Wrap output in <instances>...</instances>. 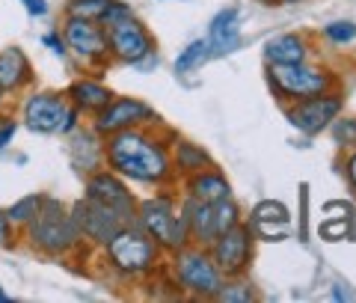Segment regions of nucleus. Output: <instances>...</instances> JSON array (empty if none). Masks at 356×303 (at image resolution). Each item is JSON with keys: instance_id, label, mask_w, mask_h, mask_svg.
I'll list each match as a JSON object with an SVG mask.
<instances>
[{"instance_id": "obj_2", "label": "nucleus", "mask_w": 356, "mask_h": 303, "mask_svg": "<svg viewBox=\"0 0 356 303\" xmlns=\"http://www.w3.org/2000/svg\"><path fill=\"white\" fill-rule=\"evenodd\" d=\"M27 238L33 250L44 256H65L83 241V232L77 226L72 208H65L54 196H44L39 215L27 223Z\"/></svg>"}, {"instance_id": "obj_22", "label": "nucleus", "mask_w": 356, "mask_h": 303, "mask_svg": "<svg viewBox=\"0 0 356 303\" xmlns=\"http://www.w3.org/2000/svg\"><path fill=\"white\" fill-rule=\"evenodd\" d=\"M291 220V215H288V208L282 205V202H276V199H264L259 202V205L252 208V215H250V223L255 229H261L270 235L273 226H285V223ZM276 235V232H273ZM280 238H285V235H280Z\"/></svg>"}, {"instance_id": "obj_20", "label": "nucleus", "mask_w": 356, "mask_h": 303, "mask_svg": "<svg viewBox=\"0 0 356 303\" xmlns=\"http://www.w3.org/2000/svg\"><path fill=\"white\" fill-rule=\"evenodd\" d=\"M65 95H69V101L77 110H86V114H98V110L107 107L110 101H113V93H110L104 84L89 81V77H83V81H74Z\"/></svg>"}, {"instance_id": "obj_26", "label": "nucleus", "mask_w": 356, "mask_h": 303, "mask_svg": "<svg viewBox=\"0 0 356 303\" xmlns=\"http://www.w3.org/2000/svg\"><path fill=\"white\" fill-rule=\"evenodd\" d=\"M110 6V0H69L65 13L74 15V18H89V21H98L104 15V9Z\"/></svg>"}, {"instance_id": "obj_35", "label": "nucleus", "mask_w": 356, "mask_h": 303, "mask_svg": "<svg viewBox=\"0 0 356 303\" xmlns=\"http://www.w3.org/2000/svg\"><path fill=\"white\" fill-rule=\"evenodd\" d=\"M13 223H9V217H6V211L0 208V247H9V238H13Z\"/></svg>"}, {"instance_id": "obj_27", "label": "nucleus", "mask_w": 356, "mask_h": 303, "mask_svg": "<svg viewBox=\"0 0 356 303\" xmlns=\"http://www.w3.org/2000/svg\"><path fill=\"white\" fill-rule=\"evenodd\" d=\"M321 238H327V241H341V238H348V241H353V226H350L348 215H344L341 220H327V223H321Z\"/></svg>"}, {"instance_id": "obj_18", "label": "nucleus", "mask_w": 356, "mask_h": 303, "mask_svg": "<svg viewBox=\"0 0 356 303\" xmlns=\"http://www.w3.org/2000/svg\"><path fill=\"white\" fill-rule=\"evenodd\" d=\"M102 134H86V131H77L72 143H69V155H72V164L77 166L81 173H95L102 170L104 164V143L98 140Z\"/></svg>"}, {"instance_id": "obj_31", "label": "nucleus", "mask_w": 356, "mask_h": 303, "mask_svg": "<svg viewBox=\"0 0 356 303\" xmlns=\"http://www.w3.org/2000/svg\"><path fill=\"white\" fill-rule=\"evenodd\" d=\"M131 15H134V9L128 3H122V0H110V6L104 9V15L98 18V24L110 27V24H116V21H122V18H131Z\"/></svg>"}, {"instance_id": "obj_14", "label": "nucleus", "mask_w": 356, "mask_h": 303, "mask_svg": "<svg viewBox=\"0 0 356 303\" xmlns=\"http://www.w3.org/2000/svg\"><path fill=\"white\" fill-rule=\"evenodd\" d=\"M86 196L104 202V205L119 211V215L125 217L128 223H137V202H134L128 185L122 182L116 170H110V173L107 170L89 173V178H86Z\"/></svg>"}, {"instance_id": "obj_25", "label": "nucleus", "mask_w": 356, "mask_h": 303, "mask_svg": "<svg viewBox=\"0 0 356 303\" xmlns=\"http://www.w3.org/2000/svg\"><path fill=\"white\" fill-rule=\"evenodd\" d=\"M42 202H44V196H42V194L21 196L18 202H13V205L6 208V217H9V223H13V226H27V223L39 215Z\"/></svg>"}, {"instance_id": "obj_23", "label": "nucleus", "mask_w": 356, "mask_h": 303, "mask_svg": "<svg viewBox=\"0 0 356 303\" xmlns=\"http://www.w3.org/2000/svg\"><path fill=\"white\" fill-rule=\"evenodd\" d=\"M214 57L211 54V45H208V39H193L187 48L178 54L175 57V72L178 75H191V72H196V69H202V65Z\"/></svg>"}, {"instance_id": "obj_21", "label": "nucleus", "mask_w": 356, "mask_h": 303, "mask_svg": "<svg viewBox=\"0 0 356 303\" xmlns=\"http://www.w3.org/2000/svg\"><path fill=\"white\" fill-rule=\"evenodd\" d=\"M187 194H191L193 199H202V202H217V199H226L232 190H229L226 178L208 166V170L191 176V182H187Z\"/></svg>"}, {"instance_id": "obj_32", "label": "nucleus", "mask_w": 356, "mask_h": 303, "mask_svg": "<svg viewBox=\"0 0 356 303\" xmlns=\"http://www.w3.org/2000/svg\"><path fill=\"white\" fill-rule=\"evenodd\" d=\"M42 42L48 45V48L57 54V57H65V54H69V45H65V39L60 36V30H54V33H44L42 36Z\"/></svg>"}, {"instance_id": "obj_39", "label": "nucleus", "mask_w": 356, "mask_h": 303, "mask_svg": "<svg viewBox=\"0 0 356 303\" xmlns=\"http://www.w3.org/2000/svg\"><path fill=\"white\" fill-rule=\"evenodd\" d=\"M282 3H300V0H282Z\"/></svg>"}, {"instance_id": "obj_4", "label": "nucleus", "mask_w": 356, "mask_h": 303, "mask_svg": "<svg viewBox=\"0 0 356 303\" xmlns=\"http://www.w3.org/2000/svg\"><path fill=\"white\" fill-rule=\"evenodd\" d=\"M175 267V279L187 295L193 297H217L222 288V271L217 267L214 256H211L208 247H181L172 259Z\"/></svg>"}, {"instance_id": "obj_5", "label": "nucleus", "mask_w": 356, "mask_h": 303, "mask_svg": "<svg viewBox=\"0 0 356 303\" xmlns=\"http://www.w3.org/2000/svg\"><path fill=\"white\" fill-rule=\"evenodd\" d=\"M267 81H270L276 98L282 101H303L321 93H332L336 89V75L327 69H315V65L306 63H288V65H270L267 72Z\"/></svg>"}, {"instance_id": "obj_3", "label": "nucleus", "mask_w": 356, "mask_h": 303, "mask_svg": "<svg viewBox=\"0 0 356 303\" xmlns=\"http://www.w3.org/2000/svg\"><path fill=\"white\" fill-rule=\"evenodd\" d=\"M137 226L146 232L149 238H154V244H158L161 250L178 253L181 247L191 244V229H187L184 215L175 208V202L163 194L140 202Z\"/></svg>"}, {"instance_id": "obj_24", "label": "nucleus", "mask_w": 356, "mask_h": 303, "mask_svg": "<svg viewBox=\"0 0 356 303\" xmlns=\"http://www.w3.org/2000/svg\"><path fill=\"white\" fill-rule=\"evenodd\" d=\"M175 166L181 173H202V170H208V166H214V164H211V158L199 149L196 143H184L181 140L175 146Z\"/></svg>"}, {"instance_id": "obj_11", "label": "nucleus", "mask_w": 356, "mask_h": 303, "mask_svg": "<svg viewBox=\"0 0 356 303\" xmlns=\"http://www.w3.org/2000/svg\"><path fill=\"white\" fill-rule=\"evenodd\" d=\"M72 215L77 220V226H81L83 238L95 241V244H107L113 235H119L125 226H131L119 211H113L110 205H104V202H98V199H89V196L74 202Z\"/></svg>"}, {"instance_id": "obj_41", "label": "nucleus", "mask_w": 356, "mask_h": 303, "mask_svg": "<svg viewBox=\"0 0 356 303\" xmlns=\"http://www.w3.org/2000/svg\"><path fill=\"white\" fill-rule=\"evenodd\" d=\"M0 125H3V116H0Z\"/></svg>"}, {"instance_id": "obj_19", "label": "nucleus", "mask_w": 356, "mask_h": 303, "mask_svg": "<svg viewBox=\"0 0 356 303\" xmlns=\"http://www.w3.org/2000/svg\"><path fill=\"white\" fill-rule=\"evenodd\" d=\"M264 60H267V65L306 63V60H309L306 39L297 36V33H282V36L267 39V45H264Z\"/></svg>"}, {"instance_id": "obj_29", "label": "nucleus", "mask_w": 356, "mask_h": 303, "mask_svg": "<svg viewBox=\"0 0 356 303\" xmlns=\"http://www.w3.org/2000/svg\"><path fill=\"white\" fill-rule=\"evenodd\" d=\"M217 300H243V303H250V300H255V295H252V288H250V283H222V288H220V295H217Z\"/></svg>"}, {"instance_id": "obj_17", "label": "nucleus", "mask_w": 356, "mask_h": 303, "mask_svg": "<svg viewBox=\"0 0 356 303\" xmlns=\"http://www.w3.org/2000/svg\"><path fill=\"white\" fill-rule=\"evenodd\" d=\"M30 60H27V54L21 51V48H3L0 51V89L3 93H18L21 86H27L30 84Z\"/></svg>"}, {"instance_id": "obj_13", "label": "nucleus", "mask_w": 356, "mask_h": 303, "mask_svg": "<svg viewBox=\"0 0 356 303\" xmlns=\"http://www.w3.org/2000/svg\"><path fill=\"white\" fill-rule=\"evenodd\" d=\"M149 122H158V114L140 98H113L107 107H102L95 114V131L102 137H110L116 131L125 128H140L149 125Z\"/></svg>"}, {"instance_id": "obj_9", "label": "nucleus", "mask_w": 356, "mask_h": 303, "mask_svg": "<svg viewBox=\"0 0 356 303\" xmlns=\"http://www.w3.org/2000/svg\"><path fill=\"white\" fill-rule=\"evenodd\" d=\"M107 33V48H110V57H116L119 63H128V65H137L140 60H146L149 54H154V39L152 33L140 24L137 18H122L116 24L104 27Z\"/></svg>"}, {"instance_id": "obj_40", "label": "nucleus", "mask_w": 356, "mask_h": 303, "mask_svg": "<svg viewBox=\"0 0 356 303\" xmlns=\"http://www.w3.org/2000/svg\"><path fill=\"white\" fill-rule=\"evenodd\" d=\"M0 101H3V89H0Z\"/></svg>"}, {"instance_id": "obj_6", "label": "nucleus", "mask_w": 356, "mask_h": 303, "mask_svg": "<svg viewBox=\"0 0 356 303\" xmlns=\"http://www.w3.org/2000/svg\"><path fill=\"white\" fill-rule=\"evenodd\" d=\"M158 250L161 247L154 244V238H149L137 223L125 226L119 235H113V238L104 244L110 267H116V271L125 274V277H140V274L152 271L154 262H158Z\"/></svg>"}, {"instance_id": "obj_38", "label": "nucleus", "mask_w": 356, "mask_h": 303, "mask_svg": "<svg viewBox=\"0 0 356 303\" xmlns=\"http://www.w3.org/2000/svg\"><path fill=\"white\" fill-rule=\"evenodd\" d=\"M9 297H6V291H0V303H6Z\"/></svg>"}, {"instance_id": "obj_7", "label": "nucleus", "mask_w": 356, "mask_h": 303, "mask_svg": "<svg viewBox=\"0 0 356 303\" xmlns=\"http://www.w3.org/2000/svg\"><path fill=\"white\" fill-rule=\"evenodd\" d=\"M77 116L81 110L60 93H33L24 101V125L39 134H72Z\"/></svg>"}, {"instance_id": "obj_12", "label": "nucleus", "mask_w": 356, "mask_h": 303, "mask_svg": "<svg viewBox=\"0 0 356 303\" xmlns=\"http://www.w3.org/2000/svg\"><path fill=\"white\" fill-rule=\"evenodd\" d=\"M211 256H214L217 267L222 271V277H241L243 271L250 267L252 259V232H250V223L243 226H232L220 235V238L208 247Z\"/></svg>"}, {"instance_id": "obj_33", "label": "nucleus", "mask_w": 356, "mask_h": 303, "mask_svg": "<svg viewBox=\"0 0 356 303\" xmlns=\"http://www.w3.org/2000/svg\"><path fill=\"white\" fill-rule=\"evenodd\" d=\"M300 199H303V208H300V241H306V235H309V229H306V223H309V185H300Z\"/></svg>"}, {"instance_id": "obj_28", "label": "nucleus", "mask_w": 356, "mask_h": 303, "mask_svg": "<svg viewBox=\"0 0 356 303\" xmlns=\"http://www.w3.org/2000/svg\"><path fill=\"white\" fill-rule=\"evenodd\" d=\"M324 36L330 42H336V45H348L356 39V24L353 21H330V24L324 27Z\"/></svg>"}, {"instance_id": "obj_30", "label": "nucleus", "mask_w": 356, "mask_h": 303, "mask_svg": "<svg viewBox=\"0 0 356 303\" xmlns=\"http://www.w3.org/2000/svg\"><path fill=\"white\" fill-rule=\"evenodd\" d=\"M330 128L339 146H356V119H336Z\"/></svg>"}, {"instance_id": "obj_15", "label": "nucleus", "mask_w": 356, "mask_h": 303, "mask_svg": "<svg viewBox=\"0 0 356 303\" xmlns=\"http://www.w3.org/2000/svg\"><path fill=\"white\" fill-rule=\"evenodd\" d=\"M208 45L214 57H226V54L241 48V9L226 6L214 15L208 27Z\"/></svg>"}, {"instance_id": "obj_16", "label": "nucleus", "mask_w": 356, "mask_h": 303, "mask_svg": "<svg viewBox=\"0 0 356 303\" xmlns=\"http://www.w3.org/2000/svg\"><path fill=\"white\" fill-rule=\"evenodd\" d=\"M181 215L187 220V229H191V241L199 247H211L217 241V215H214V202H202L187 196V202L181 205Z\"/></svg>"}, {"instance_id": "obj_34", "label": "nucleus", "mask_w": 356, "mask_h": 303, "mask_svg": "<svg viewBox=\"0 0 356 303\" xmlns=\"http://www.w3.org/2000/svg\"><path fill=\"white\" fill-rule=\"evenodd\" d=\"M15 131H18V125H15V119H3V125H0V149H6L9 143H13V137H15Z\"/></svg>"}, {"instance_id": "obj_37", "label": "nucleus", "mask_w": 356, "mask_h": 303, "mask_svg": "<svg viewBox=\"0 0 356 303\" xmlns=\"http://www.w3.org/2000/svg\"><path fill=\"white\" fill-rule=\"evenodd\" d=\"M344 166H348V178H350V185L356 190V152L348 155V161H344Z\"/></svg>"}, {"instance_id": "obj_1", "label": "nucleus", "mask_w": 356, "mask_h": 303, "mask_svg": "<svg viewBox=\"0 0 356 303\" xmlns=\"http://www.w3.org/2000/svg\"><path fill=\"white\" fill-rule=\"evenodd\" d=\"M104 161L119 176L143 185H161L172 176V158L166 152V143L149 137L140 128H125L110 134L104 143Z\"/></svg>"}, {"instance_id": "obj_8", "label": "nucleus", "mask_w": 356, "mask_h": 303, "mask_svg": "<svg viewBox=\"0 0 356 303\" xmlns=\"http://www.w3.org/2000/svg\"><path fill=\"white\" fill-rule=\"evenodd\" d=\"M341 107H344V98L339 93H321V95H312L303 101H294V104L285 110V116L300 134L315 137V134L327 131L332 122L341 116Z\"/></svg>"}, {"instance_id": "obj_36", "label": "nucleus", "mask_w": 356, "mask_h": 303, "mask_svg": "<svg viewBox=\"0 0 356 303\" xmlns=\"http://www.w3.org/2000/svg\"><path fill=\"white\" fill-rule=\"evenodd\" d=\"M21 3H24V6H27V13H30V15H36V18L48 15V3H44V0H21Z\"/></svg>"}, {"instance_id": "obj_10", "label": "nucleus", "mask_w": 356, "mask_h": 303, "mask_svg": "<svg viewBox=\"0 0 356 303\" xmlns=\"http://www.w3.org/2000/svg\"><path fill=\"white\" fill-rule=\"evenodd\" d=\"M63 39H65L69 51H72L81 63L102 65V63L110 57L107 33H104V27L98 24V21L69 15V18H65V24H63Z\"/></svg>"}]
</instances>
